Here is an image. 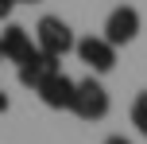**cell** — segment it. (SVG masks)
Returning <instances> with one entry per match:
<instances>
[{
	"label": "cell",
	"mask_w": 147,
	"mask_h": 144,
	"mask_svg": "<svg viewBox=\"0 0 147 144\" xmlns=\"http://www.w3.org/2000/svg\"><path fill=\"white\" fill-rule=\"evenodd\" d=\"M74 27L62 16H43V20L35 23V47L47 55H54V59H66V55L74 51Z\"/></svg>",
	"instance_id": "cell-1"
},
{
	"label": "cell",
	"mask_w": 147,
	"mask_h": 144,
	"mask_svg": "<svg viewBox=\"0 0 147 144\" xmlns=\"http://www.w3.org/2000/svg\"><path fill=\"white\" fill-rule=\"evenodd\" d=\"M109 90H105L97 78H81L78 82V90H74V105H70V113L74 117H81V121H105L109 117Z\"/></svg>",
	"instance_id": "cell-2"
},
{
	"label": "cell",
	"mask_w": 147,
	"mask_h": 144,
	"mask_svg": "<svg viewBox=\"0 0 147 144\" xmlns=\"http://www.w3.org/2000/svg\"><path fill=\"white\" fill-rule=\"evenodd\" d=\"M74 55H78L93 74H109V70L116 66V47H112L105 35H85V39H78V43H74Z\"/></svg>",
	"instance_id": "cell-3"
},
{
	"label": "cell",
	"mask_w": 147,
	"mask_h": 144,
	"mask_svg": "<svg viewBox=\"0 0 147 144\" xmlns=\"http://www.w3.org/2000/svg\"><path fill=\"white\" fill-rule=\"evenodd\" d=\"M140 27H143L140 12H136L132 4H120V8H112L109 20H105V39H109L112 47H128L136 35H140Z\"/></svg>",
	"instance_id": "cell-4"
},
{
	"label": "cell",
	"mask_w": 147,
	"mask_h": 144,
	"mask_svg": "<svg viewBox=\"0 0 147 144\" xmlns=\"http://www.w3.org/2000/svg\"><path fill=\"white\" fill-rule=\"evenodd\" d=\"M62 59H54V55H47V51H31L23 62H16V74H20V86H27V90H39V86L47 82V78L54 74V70H62L58 66Z\"/></svg>",
	"instance_id": "cell-5"
},
{
	"label": "cell",
	"mask_w": 147,
	"mask_h": 144,
	"mask_svg": "<svg viewBox=\"0 0 147 144\" xmlns=\"http://www.w3.org/2000/svg\"><path fill=\"white\" fill-rule=\"evenodd\" d=\"M74 90H78V82H74L70 74H62V70H54L35 93H39V101H43L47 109H70L74 105Z\"/></svg>",
	"instance_id": "cell-6"
},
{
	"label": "cell",
	"mask_w": 147,
	"mask_h": 144,
	"mask_svg": "<svg viewBox=\"0 0 147 144\" xmlns=\"http://www.w3.org/2000/svg\"><path fill=\"white\" fill-rule=\"evenodd\" d=\"M0 51H4L8 62H23L35 51V39H31V31L23 27V23H8V27L0 31Z\"/></svg>",
	"instance_id": "cell-7"
},
{
	"label": "cell",
	"mask_w": 147,
	"mask_h": 144,
	"mask_svg": "<svg viewBox=\"0 0 147 144\" xmlns=\"http://www.w3.org/2000/svg\"><path fill=\"white\" fill-rule=\"evenodd\" d=\"M132 125L140 136H147V93H140V98L132 101Z\"/></svg>",
	"instance_id": "cell-8"
},
{
	"label": "cell",
	"mask_w": 147,
	"mask_h": 144,
	"mask_svg": "<svg viewBox=\"0 0 147 144\" xmlns=\"http://www.w3.org/2000/svg\"><path fill=\"white\" fill-rule=\"evenodd\" d=\"M101 144H132V140H128V136H124V132H112V136H105Z\"/></svg>",
	"instance_id": "cell-9"
},
{
	"label": "cell",
	"mask_w": 147,
	"mask_h": 144,
	"mask_svg": "<svg viewBox=\"0 0 147 144\" xmlns=\"http://www.w3.org/2000/svg\"><path fill=\"white\" fill-rule=\"evenodd\" d=\"M12 8H16V0H0V20H8V16H12Z\"/></svg>",
	"instance_id": "cell-10"
},
{
	"label": "cell",
	"mask_w": 147,
	"mask_h": 144,
	"mask_svg": "<svg viewBox=\"0 0 147 144\" xmlns=\"http://www.w3.org/2000/svg\"><path fill=\"white\" fill-rule=\"evenodd\" d=\"M8 105H12V101H8V93L0 90V113H8Z\"/></svg>",
	"instance_id": "cell-11"
},
{
	"label": "cell",
	"mask_w": 147,
	"mask_h": 144,
	"mask_svg": "<svg viewBox=\"0 0 147 144\" xmlns=\"http://www.w3.org/2000/svg\"><path fill=\"white\" fill-rule=\"evenodd\" d=\"M16 4H39V0H16Z\"/></svg>",
	"instance_id": "cell-12"
},
{
	"label": "cell",
	"mask_w": 147,
	"mask_h": 144,
	"mask_svg": "<svg viewBox=\"0 0 147 144\" xmlns=\"http://www.w3.org/2000/svg\"><path fill=\"white\" fill-rule=\"evenodd\" d=\"M4 62H8V59H4V51H0V66H4Z\"/></svg>",
	"instance_id": "cell-13"
}]
</instances>
